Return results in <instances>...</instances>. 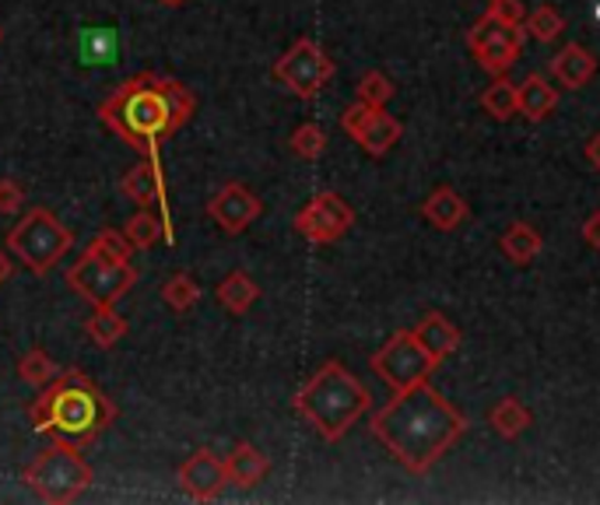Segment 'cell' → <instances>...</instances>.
<instances>
[{
	"mask_svg": "<svg viewBox=\"0 0 600 505\" xmlns=\"http://www.w3.org/2000/svg\"><path fill=\"white\" fill-rule=\"evenodd\" d=\"M124 236H127V243H130L133 249H151L159 239H165L169 246L176 243V232H172V228L162 222V215H154L151 207H141L138 215H133V218L124 225Z\"/></svg>",
	"mask_w": 600,
	"mask_h": 505,
	"instance_id": "cell-24",
	"label": "cell"
},
{
	"mask_svg": "<svg viewBox=\"0 0 600 505\" xmlns=\"http://www.w3.org/2000/svg\"><path fill=\"white\" fill-rule=\"evenodd\" d=\"M159 4H165V8H183V4H190V0H159Z\"/></svg>",
	"mask_w": 600,
	"mask_h": 505,
	"instance_id": "cell-39",
	"label": "cell"
},
{
	"mask_svg": "<svg viewBox=\"0 0 600 505\" xmlns=\"http://www.w3.org/2000/svg\"><path fill=\"white\" fill-rule=\"evenodd\" d=\"M275 82H281L296 99H317L323 92V85L334 77V61L320 50V43H313L309 35L296 39L292 50H288L281 61L275 64Z\"/></svg>",
	"mask_w": 600,
	"mask_h": 505,
	"instance_id": "cell-9",
	"label": "cell"
},
{
	"mask_svg": "<svg viewBox=\"0 0 600 505\" xmlns=\"http://www.w3.org/2000/svg\"><path fill=\"white\" fill-rule=\"evenodd\" d=\"M524 35H527L524 25H506V22H499L492 11H485L468 32V50L474 53L481 71L499 77L519 61V53H524Z\"/></svg>",
	"mask_w": 600,
	"mask_h": 505,
	"instance_id": "cell-10",
	"label": "cell"
},
{
	"mask_svg": "<svg viewBox=\"0 0 600 505\" xmlns=\"http://www.w3.org/2000/svg\"><path fill=\"white\" fill-rule=\"evenodd\" d=\"M489 425L502 439H519L534 425V415L516 397H502L489 411Z\"/></svg>",
	"mask_w": 600,
	"mask_h": 505,
	"instance_id": "cell-26",
	"label": "cell"
},
{
	"mask_svg": "<svg viewBox=\"0 0 600 505\" xmlns=\"http://www.w3.org/2000/svg\"><path fill=\"white\" fill-rule=\"evenodd\" d=\"M341 127H344V133H352V138L362 144V151L373 154V159H383L404 133V123L397 116H390L386 109H376V106H365V103L347 106L341 112Z\"/></svg>",
	"mask_w": 600,
	"mask_h": 505,
	"instance_id": "cell-12",
	"label": "cell"
},
{
	"mask_svg": "<svg viewBox=\"0 0 600 505\" xmlns=\"http://www.w3.org/2000/svg\"><path fill=\"white\" fill-rule=\"evenodd\" d=\"M67 284L74 296H82L92 305H116L138 284V270L130 264L103 260L99 253L85 249V257L67 270Z\"/></svg>",
	"mask_w": 600,
	"mask_h": 505,
	"instance_id": "cell-8",
	"label": "cell"
},
{
	"mask_svg": "<svg viewBox=\"0 0 600 505\" xmlns=\"http://www.w3.org/2000/svg\"><path fill=\"white\" fill-rule=\"evenodd\" d=\"M540 246H545V239H540V232L531 222H513L499 239L502 257H506L510 264H516V267H531L537 260Z\"/></svg>",
	"mask_w": 600,
	"mask_h": 505,
	"instance_id": "cell-22",
	"label": "cell"
},
{
	"mask_svg": "<svg viewBox=\"0 0 600 505\" xmlns=\"http://www.w3.org/2000/svg\"><path fill=\"white\" fill-rule=\"evenodd\" d=\"M397 95L394 82L386 77L383 71H369V74H362V82H358V103L365 106H376V109H386V103H390Z\"/></svg>",
	"mask_w": 600,
	"mask_h": 505,
	"instance_id": "cell-32",
	"label": "cell"
},
{
	"mask_svg": "<svg viewBox=\"0 0 600 505\" xmlns=\"http://www.w3.org/2000/svg\"><path fill=\"white\" fill-rule=\"evenodd\" d=\"M8 278H11V257H8L4 249H0V284H4Z\"/></svg>",
	"mask_w": 600,
	"mask_h": 505,
	"instance_id": "cell-38",
	"label": "cell"
},
{
	"mask_svg": "<svg viewBox=\"0 0 600 505\" xmlns=\"http://www.w3.org/2000/svg\"><path fill=\"white\" fill-rule=\"evenodd\" d=\"M18 376H22L25 383L32 386H46L53 383L56 376H61V365H56L43 347H32L29 355H22V362H18Z\"/></svg>",
	"mask_w": 600,
	"mask_h": 505,
	"instance_id": "cell-30",
	"label": "cell"
},
{
	"mask_svg": "<svg viewBox=\"0 0 600 505\" xmlns=\"http://www.w3.org/2000/svg\"><path fill=\"white\" fill-rule=\"evenodd\" d=\"M225 471H228V481L239 484V488H257L270 474V456L257 450L254 442H236V450L225 456Z\"/></svg>",
	"mask_w": 600,
	"mask_h": 505,
	"instance_id": "cell-18",
	"label": "cell"
},
{
	"mask_svg": "<svg viewBox=\"0 0 600 505\" xmlns=\"http://www.w3.org/2000/svg\"><path fill=\"white\" fill-rule=\"evenodd\" d=\"M369 429L400 468H408L411 474H429L463 439L468 418L436 386L418 383L411 390H397L390 404L379 407Z\"/></svg>",
	"mask_w": 600,
	"mask_h": 505,
	"instance_id": "cell-1",
	"label": "cell"
},
{
	"mask_svg": "<svg viewBox=\"0 0 600 505\" xmlns=\"http://www.w3.org/2000/svg\"><path fill=\"white\" fill-rule=\"evenodd\" d=\"M22 477L43 502L67 505L95 481V471L88 468V460L74 450V442L53 439L46 450L29 463Z\"/></svg>",
	"mask_w": 600,
	"mask_h": 505,
	"instance_id": "cell-5",
	"label": "cell"
},
{
	"mask_svg": "<svg viewBox=\"0 0 600 505\" xmlns=\"http://www.w3.org/2000/svg\"><path fill=\"white\" fill-rule=\"evenodd\" d=\"M215 299H218V305L225 309V313H232V316H243V313H249L254 309V302L260 299V284L246 275V270H232V275L215 288Z\"/></svg>",
	"mask_w": 600,
	"mask_h": 505,
	"instance_id": "cell-23",
	"label": "cell"
},
{
	"mask_svg": "<svg viewBox=\"0 0 600 505\" xmlns=\"http://www.w3.org/2000/svg\"><path fill=\"white\" fill-rule=\"evenodd\" d=\"M29 415L39 436L82 445L99 439L120 411L92 376H85L82 368H67L53 383H46V390L32 400Z\"/></svg>",
	"mask_w": 600,
	"mask_h": 505,
	"instance_id": "cell-3",
	"label": "cell"
},
{
	"mask_svg": "<svg viewBox=\"0 0 600 505\" xmlns=\"http://www.w3.org/2000/svg\"><path fill=\"white\" fill-rule=\"evenodd\" d=\"M551 74H555V82L562 85V88L579 92V88H587V85L593 82V74H597V56H593L587 46L566 43L562 50L555 53Z\"/></svg>",
	"mask_w": 600,
	"mask_h": 505,
	"instance_id": "cell-16",
	"label": "cell"
},
{
	"mask_svg": "<svg viewBox=\"0 0 600 505\" xmlns=\"http://www.w3.org/2000/svg\"><path fill=\"white\" fill-rule=\"evenodd\" d=\"M555 109H558V88H551L545 74H527L524 85H519V112H524L531 123H540L548 120Z\"/></svg>",
	"mask_w": 600,
	"mask_h": 505,
	"instance_id": "cell-21",
	"label": "cell"
},
{
	"mask_svg": "<svg viewBox=\"0 0 600 505\" xmlns=\"http://www.w3.org/2000/svg\"><path fill=\"white\" fill-rule=\"evenodd\" d=\"M193 109H197V99L183 82L159 71H144L127 77L120 88L106 95L99 106V120L127 148L148 154L159 151L172 133H180L190 123Z\"/></svg>",
	"mask_w": 600,
	"mask_h": 505,
	"instance_id": "cell-2",
	"label": "cell"
},
{
	"mask_svg": "<svg viewBox=\"0 0 600 505\" xmlns=\"http://www.w3.org/2000/svg\"><path fill=\"white\" fill-rule=\"evenodd\" d=\"M583 154H587V162H590V169H597V172H600V133H593V138L587 141Z\"/></svg>",
	"mask_w": 600,
	"mask_h": 505,
	"instance_id": "cell-37",
	"label": "cell"
},
{
	"mask_svg": "<svg viewBox=\"0 0 600 505\" xmlns=\"http://www.w3.org/2000/svg\"><path fill=\"white\" fill-rule=\"evenodd\" d=\"M355 225V207L347 204L341 193L323 190L309 201L299 215H296V232L313 246H331L344 239Z\"/></svg>",
	"mask_w": 600,
	"mask_h": 505,
	"instance_id": "cell-11",
	"label": "cell"
},
{
	"mask_svg": "<svg viewBox=\"0 0 600 505\" xmlns=\"http://www.w3.org/2000/svg\"><path fill=\"white\" fill-rule=\"evenodd\" d=\"M88 249L99 253L103 260H113V264H130V253H133L127 236H124V232H116V228H103L99 236L92 239Z\"/></svg>",
	"mask_w": 600,
	"mask_h": 505,
	"instance_id": "cell-33",
	"label": "cell"
},
{
	"mask_svg": "<svg viewBox=\"0 0 600 505\" xmlns=\"http://www.w3.org/2000/svg\"><path fill=\"white\" fill-rule=\"evenodd\" d=\"M369 368L397 394V390H411L418 383H429L439 362L425 352L411 330H397V334L369 358Z\"/></svg>",
	"mask_w": 600,
	"mask_h": 505,
	"instance_id": "cell-7",
	"label": "cell"
},
{
	"mask_svg": "<svg viewBox=\"0 0 600 505\" xmlns=\"http://www.w3.org/2000/svg\"><path fill=\"white\" fill-rule=\"evenodd\" d=\"M0 39H4V32H0Z\"/></svg>",
	"mask_w": 600,
	"mask_h": 505,
	"instance_id": "cell-40",
	"label": "cell"
},
{
	"mask_svg": "<svg viewBox=\"0 0 600 505\" xmlns=\"http://www.w3.org/2000/svg\"><path fill=\"white\" fill-rule=\"evenodd\" d=\"M180 488L193 498V502H211L218 498L222 488L228 484V471H225V460H218L211 450H197L193 456H186L180 463Z\"/></svg>",
	"mask_w": 600,
	"mask_h": 505,
	"instance_id": "cell-15",
	"label": "cell"
},
{
	"mask_svg": "<svg viewBox=\"0 0 600 505\" xmlns=\"http://www.w3.org/2000/svg\"><path fill=\"white\" fill-rule=\"evenodd\" d=\"M25 207V190L14 180H0V215H18Z\"/></svg>",
	"mask_w": 600,
	"mask_h": 505,
	"instance_id": "cell-34",
	"label": "cell"
},
{
	"mask_svg": "<svg viewBox=\"0 0 600 505\" xmlns=\"http://www.w3.org/2000/svg\"><path fill=\"white\" fill-rule=\"evenodd\" d=\"M369 407H373L369 386H365L344 362H334V358L323 362L296 394L299 418L313 425L326 442L344 439Z\"/></svg>",
	"mask_w": 600,
	"mask_h": 505,
	"instance_id": "cell-4",
	"label": "cell"
},
{
	"mask_svg": "<svg viewBox=\"0 0 600 505\" xmlns=\"http://www.w3.org/2000/svg\"><path fill=\"white\" fill-rule=\"evenodd\" d=\"M288 144H292V151L299 154V159L306 162H317L320 154L326 151V133L320 123H302L292 130V138H288Z\"/></svg>",
	"mask_w": 600,
	"mask_h": 505,
	"instance_id": "cell-31",
	"label": "cell"
},
{
	"mask_svg": "<svg viewBox=\"0 0 600 505\" xmlns=\"http://www.w3.org/2000/svg\"><path fill=\"white\" fill-rule=\"evenodd\" d=\"M583 239L590 249H600V211H593V215L583 222Z\"/></svg>",
	"mask_w": 600,
	"mask_h": 505,
	"instance_id": "cell-36",
	"label": "cell"
},
{
	"mask_svg": "<svg viewBox=\"0 0 600 505\" xmlns=\"http://www.w3.org/2000/svg\"><path fill=\"white\" fill-rule=\"evenodd\" d=\"M524 32L537 43H555L558 35L566 32V18L558 14L551 4H537L527 18H524Z\"/></svg>",
	"mask_w": 600,
	"mask_h": 505,
	"instance_id": "cell-29",
	"label": "cell"
},
{
	"mask_svg": "<svg viewBox=\"0 0 600 505\" xmlns=\"http://www.w3.org/2000/svg\"><path fill=\"white\" fill-rule=\"evenodd\" d=\"M74 246V232L46 207H32L29 215L8 232V253L22 260L32 275H50L56 260L67 257Z\"/></svg>",
	"mask_w": 600,
	"mask_h": 505,
	"instance_id": "cell-6",
	"label": "cell"
},
{
	"mask_svg": "<svg viewBox=\"0 0 600 505\" xmlns=\"http://www.w3.org/2000/svg\"><path fill=\"white\" fill-rule=\"evenodd\" d=\"M411 334L421 341V347L429 352L436 362H442V358H450L457 347H460V330L442 316V313H425L421 320H418V326L411 330Z\"/></svg>",
	"mask_w": 600,
	"mask_h": 505,
	"instance_id": "cell-19",
	"label": "cell"
},
{
	"mask_svg": "<svg viewBox=\"0 0 600 505\" xmlns=\"http://www.w3.org/2000/svg\"><path fill=\"white\" fill-rule=\"evenodd\" d=\"M127 320L116 313V305H95V313L88 316L85 323V334L95 341V347H103V352H109V347H116L124 337H127Z\"/></svg>",
	"mask_w": 600,
	"mask_h": 505,
	"instance_id": "cell-25",
	"label": "cell"
},
{
	"mask_svg": "<svg viewBox=\"0 0 600 505\" xmlns=\"http://www.w3.org/2000/svg\"><path fill=\"white\" fill-rule=\"evenodd\" d=\"M481 109H485L492 120H513L519 112V85L506 82V74H499L495 82L481 92Z\"/></svg>",
	"mask_w": 600,
	"mask_h": 505,
	"instance_id": "cell-27",
	"label": "cell"
},
{
	"mask_svg": "<svg viewBox=\"0 0 600 505\" xmlns=\"http://www.w3.org/2000/svg\"><path fill=\"white\" fill-rule=\"evenodd\" d=\"M489 4H492V0H489Z\"/></svg>",
	"mask_w": 600,
	"mask_h": 505,
	"instance_id": "cell-41",
	"label": "cell"
},
{
	"mask_svg": "<svg viewBox=\"0 0 600 505\" xmlns=\"http://www.w3.org/2000/svg\"><path fill=\"white\" fill-rule=\"evenodd\" d=\"M77 56H82L85 67H109L120 56V35L109 25L82 29V35H77Z\"/></svg>",
	"mask_w": 600,
	"mask_h": 505,
	"instance_id": "cell-20",
	"label": "cell"
},
{
	"mask_svg": "<svg viewBox=\"0 0 600 505\" xmlns=\"http://www.w3.org/2000/svg\"><path fill=\"white\" fill-rule=\"evenodd\" d=\"M120 193H124L130 204H138V207H159L162 222L172 228L169 204H165V180H162V159H159V151L141 154V162L124 172Z\"/></svg>",
	"mask_w": 600,
	"mask_h": 505,
	"instance_id": "cell-14",
	"label": "cell"
},
{
	"mask_svg": "<svg viewBox=\"0 0 600 505\" xmlns=\"http://www.w3.org/2000/svg\"><path fill=\"white\" fill-rule=\"evenodd\" d=\"M162 302L172 309V313H190V309L201 302V284L193 281L186 270H180V275H172L162 284Z\"/></svg>",
	"mask_w": 600,
	"mask_h": 505,
	"instance_id": "cell-28",
	"label": "cell"
},
{
	"mask_svg": "<svg viewBox=\"0 0 600 505\" xmlns=\"http://www.w3.org/2000/svg\"><path fill=\"white\" fill-rule=\"evenodd\" d=\"M489 11L506 25H524V18H527V8L519 4V0H492Z\"/></svg>",
	"mask_w": 600,
	"mask_h": 505,
	"instance_id": "cell-35",
	"label": "cell"
},
{
	"mask_svg": "<svg viewBox=\"0 0 600 505\" xmlns=\"http://www.w3.org/2000/svg\"><path fill=\"white\" fill-rule=\"evenodd\" d=\"M421 218L436 225L439 232H457L463 222L471 218V207L453 186H436L429 197L421 201Z\"/></svg>",
	"mask_w": 600,
	"mask_h": 505,
	"instance_id": "cell-17",
	"label": "cell"
},
{
	"mask_svg": "<svg viewBox=\"0 0 600 505\" xmlns=\"http://www.w3.org/2000/svg\"><path fill=\"white\" fill-rule=\"evenodd\" d=\"M207 215L222 232H228V236H239V232H246L264 215V201L243 183H225L215 197L207 201Z\"/></svg>",
	"mask_w": 600,
	"mask_h": 505,
	"instance_id": "cell-13",
	"label": "cell"
}]
</instances>
